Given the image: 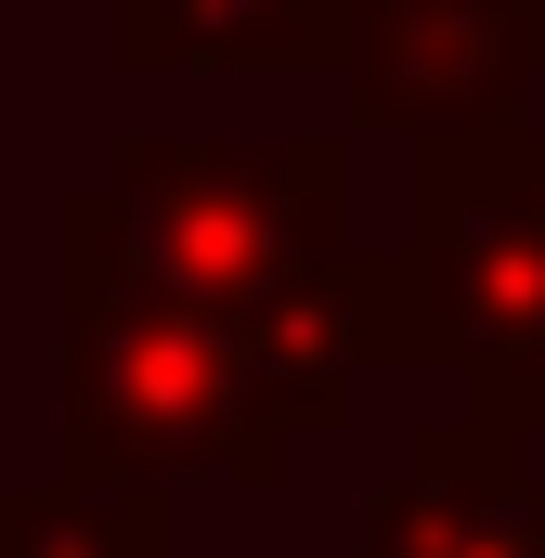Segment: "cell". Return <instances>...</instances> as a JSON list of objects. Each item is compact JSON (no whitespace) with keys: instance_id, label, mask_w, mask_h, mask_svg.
I'll list each match as a JSON object with an SVG mask.
<instances>
[{"instance_id":"6da1fadb","label":"cell","mask_w":545,"mask_h":558,"mask_svg":"<svg viewBox=\"0 0 545 558\" xmlns=\"http://www.w3.org/2000/svg\"><path fill=\"white\" fill-rule=\"evenodd\" d=\"M351 131L299 143H208V131H131L92 182L52 195V286H143L182 312L247 325L286 351V377L351 428L364 338H351Z\"/></svg>"},{"instance_id":"7a4b0ae2","label":"cell","mask_w":545,"mask_h":558,"mask_svg":"<svg viewBox=\"0 0 545 558\" xmlns=\"http://www.w3.org/2000/svg\"><path fill=\"white\" fill-rule=\"evenodd\" d=\"M364 377L441 364L468 416L545 441V131L403 143V234L351 260Z\"/></svg>"},{"instance_id":"3957f363","label":"cell","mask_w":545,"mask_h":558,"mask_svg":"<svg viewBox=\"0 0 545 558\" xmlns=\"http://www.w3.org/2000/svg\"><path fill=\"white\" fill-rule=\"evenodd\" d=\"M312 441H338V416L247 325L143 286H52V468L156 481V494L182 481L286 494Z\"/></svg>"},{"instance_id":"277c9868","label":"cell","mask_w":545,"mask_h":558,"mask_svg":"<svg viewBox=\"0 0 545 558\" xmlns=\"http://www.w3.org/2000/svg\"><path fill=\"white\" fill-rule=\"evenodd\" d=\"M325 78L351 143L507 131L545 92V0H338Z\"/></svg>"},{"instance_id":"5b68a950","label":"cell","mask_w":545,"mask_h":558,"mask_svg":"<svg viewBox=\"0 0 545 558\" xmlns=\"http://www.w3.org/2000/svg\"><path fill=\"white\" fill-rule=\"evenodd\" d=\"M364 558H545V468L494 416H428L364 494Z\"/></svg>"},{"instance_id":"8992f818","label":"cell","mask_w":545,"mask_h":558,"mask_svg":"<svg viewBox=\"0 0 545 558\" xmlns=\"http://www.w3.org/2000/svg\"><path fill=\"white\" fill-rule=\"evenodd\" d=\"M338 0H105V52L156 78V65H221V78H286L325 65Z\"/></svg>"},{"instance_id":"52a82bcc","label":"cell","mask_w":545,"mask_h":558,"mask_svg":"<svg viewBox=\"0 0 545 558\" xmlns=\"http://www.w3.org/2000/svg\"><path fill=\"white\" fill-rule=\"evenodd\" d=\"M0 558H182V546H169V494L156 481L39 468V481L0 494Z\"/></svg>"}]
</instances>
